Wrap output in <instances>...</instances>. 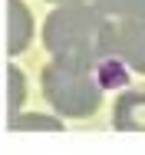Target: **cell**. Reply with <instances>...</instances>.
Returning a JSON list of instances; mask_svg holds the SVG:
<instances>
[{
    "mask_svg": "<svg viewBox=\"0 0 145 155\" xmlns=\"http://www.w3.org/2000/svg\"><path fill=\"white\" fill-rule=\"evenodd\" d=\"M40 93L46 99L50 112H56L63 122L92 119L102 109V96H106L89 66L59 63V60H50L40 69Z\"/></svg>",
    "mask_w": 145,
    "mask_h": 155,
    "instance_id": "obj_2",
    "label": "cell"
},
{
    "mask_svg": "<svg viewBox=\"0 0 145 155\" xmlns=\"http://www.w3.org/2000/svg\"><path fill=\"white\" fill-rule=\"evenodd\" d=\"M112 129L145 132V86H129L112 102Z\"/></svg>",
    "mask_w": 145,
    "mask_h": 155,
    "instance_id": "obj_5",
    "label": "cell"
},
{
    "mask_svg": "<svg viewBox=\"0 0 145 155\" xmlns=\"http://www.w3.org/2000/svg\"><path fill=\"white\" fill-rule=\"evenodd\" d=\"M63 119L56 112H17L7 116V129L10 132H63Z\"/></svg>",
    "mask_w": 145,
    "mask_h": 155,
    "instance_id": "obj_6",
    "label": "cell"
},
{
    "mask_svg": "<svg viewBox=\"0 0 145 155\" xmlns=\"http://www.w3.org/2000/svg\"><path fill=\"white\" fill-rule=\"evenodd\" d=\"M46 3H56V7H63V3H86V0H46Z\"/></svg>",
    "mask_w": 145,
    "mask_h": 155,
    "instance_id": "obj_10",
    "label": "cell"
},
{
    "mask_svg": "<svg viewBox=\"0 0 145 155\" xmlns=\"http://www.w3.org/2000/svg\"><path fill=\"white\" fill-rule=\"evenodd\" d=\"M36 36V20L23 0H10L7 3V53L10 56H23Z\"/></svg>",
    "mask_w": 145,
    "mask_h": 155,
    "instance_id": "obj_4",
    "label": "cell"
},
{
    "mask_svg": "<svg viewBox=\"0 0 145 155\" xmlns=\"http://www.w3.org/2000/svg\"><path fill=\"white\" fill-rule=\"evenodd\" d=\"M23 102H27V73L17 63H10L7 66V116L23 112Z\"/></svg>",
    "mask_w": 145,
    "mask_h": 155,
    "instance_id": "obj_9",
    "label": "cell"
},
{
    "mask_svg": "<svg viewBox=\"0 0 145 155\" xmlns=\"http://www.w3.org/2000/svg\"><path fill=\"white\" fill-rule=\"evenodd\" d=\"M109 20H145V0H89Z\"/></svg>",
    "mask_w": 145,
    "mask_h": 155,
    "instance_id": "obj_8",
    "label": "cell"
},
{
    "mask_svg": "<svg viewBox=\"0 0 145 155\" xmlns=\"http://www.w3.org/2000/svg\"><path fill=\"white\" fill-rule=\"evenodd\" d=\"M92 73H96V83L102 86V93L106 89H125V83H129V69L116 56H102L92 66Z\"/></svg>",
    "mask_w": 145,
    "mask_h": 155,
    "instance_id": "obj_7",
    "label": "cell"
},
{
    "mask_svg": "<svg viewBox=\"0 0 145 155\" xmlns=\"http://www.w3.org/2000/svg\"><path fill=\"white\" fill-rule=\"evenodd\" d=\"M109 56L122 60L129 73L145 76V20H112Z\"/></svg>",
    "mask_w": 145,
    "mask_h": 155,
    "instance_id": "obj_3",
    "label": "cell"
},
{
    "mask_svg": "<svg viewBox=\"0 0 145 155\" xmlns=\"http://www.w3.org/2000/svg\"><path fill=\"white\" fill-rule=\"evenodd\" d=\"M109 27L112 20L96 10L92 3H63L53 7L43 20V50L50 60L76 63V66H96L102 56H109Z\"/></svg>",
    "mask_w": 145,
    "mask_h": 155,
    "instance_id": "obj_1",
    "label": "cell"
}]
</instances>
